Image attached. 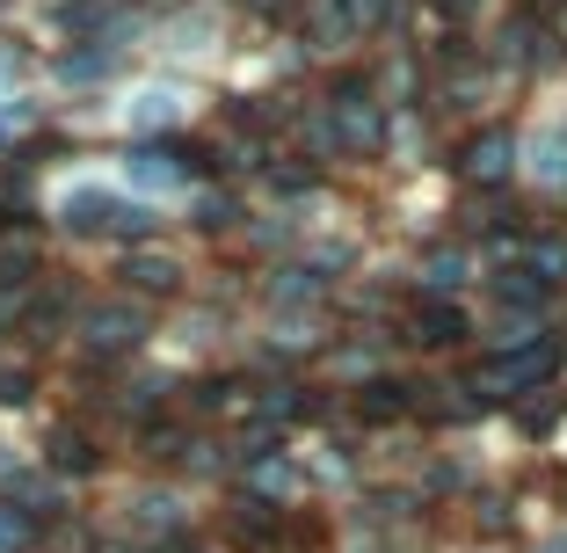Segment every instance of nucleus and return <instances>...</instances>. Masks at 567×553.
Returning <instances> with one entry per match:
<instances>
[{
	"mask_svg": "<svg viewBox=\"0 0 567 553\" xmlns=\"http://www.w3.org/2000/svg\"><path fill=\"white\" fill-rule=\"evenodd\" d=\"M538 183L546 190H567V139H538Z\"/></svg>",
	"mask_w": 567,
	"mask_h": 553,
	"instance_id": "f257e3e1",
	"label": "nucleus"
}]
</instances>
